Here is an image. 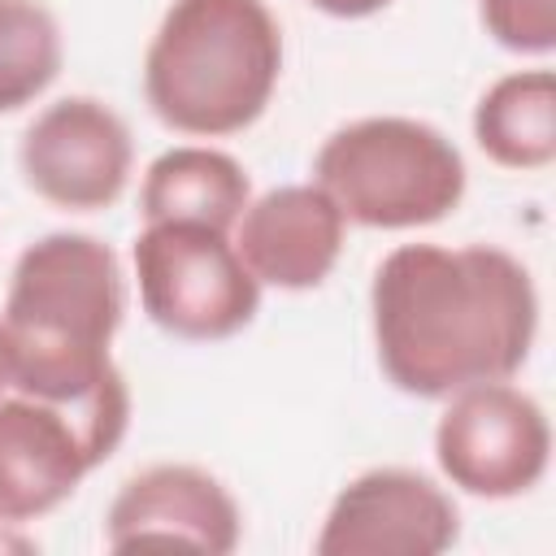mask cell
Returning a JSON list of instances; mask_svg holds the SVG:
<instances>
[{
    "label": "cell",
    "instance_id": "16",
    "mask_svg": "<svg viewBox=\"0 0 556 556\" xmlns=\"http://www.w3.org/2000/svg\"><path fill=\"white\" fill-rule=\"evenodd\" d=\"M317 13H326V17H339V22H361V17H374V13H382L391 0H308Z\"/></svg>",
    "mask_w": 556,
    "mask_h": 556
},
{
    "label": "cell",
    "instance_id": "12",
    "mask_svg": "<svg viewBox=\"0 0 556 556\" xmlns=\"http://www.w3.org/2000/svg\"><path fill=\"white\" fill-rule=\"evenodd\" d=\"M252 200L248 169L208 143L165 148L139 182V217L143 222H200L230 230Z\"/></svg>",
    "mask_w": 556,
    "mask_h": 556
},
{
    "label": "cell",
    "instance_id": "2",
    "mask_svg": "<svg viewBox=\"0 0 556 556\" xmlns=\"http://www.w3.org/2000/svg\"><path fill=\"white\" fill-rule=\"evenodd\" d=\"M126 317L117 252L87 230H52L13 261L0 308V356L9 387L39 400H83L113 365Z\"/></svg>",
    "mask_w": 556,
    "mask_h": 556
},
{
    "label": "cell",
    "instance_id": "3",
    "mask_svg": "<svg viewBox=\"0 0 556 556\" xmlns=\"http://www.w3.org/2000/svg\"><path fill=\"white\" fill-rule=\"evenodd\" d=\"M278 78L282 26L265 0H169L143 52L148 109L191 139H226L261 122Z\"/></svg>",
    "mask_w": 556,
    "mask_h": 556
},
{
    "label": "cell",
    "instance_id": "17",
    "mask_svg": "<svg viewBox=\"0 0 556 556\" xmlns=\"http://www.w3.org/2000/svg\"><path fill=\"white\" fill-rule=\"evenodd\" d=\"M4 387H9V374H4V356H0V395H4Z\"/></svg>",
    "mask_w": 556,
    "mask_h": 556
},
{
    "label": "cell",
    "instance_id": "1",
    "mask_svg": "<svg viewBox=\"0 0 556 556\" xmlns=\"http://www.w3.org/2000/svg\"><path fill=\"white\" fill-rule=\"evenodd\" d=\"M374 352L387 382L413 400H447L513 378L539 334L530 269L495 243H400L369 282Z\"/></svg>",
    "mask_w": 556,
    "mask_h": 556
},
{
    "label": "cell",
    "instance_id": "7",
    "mask_svg": "<svg viewBox=\"0 0 556 556\" xmlns=\"http://www.w3.org/2000/svg\"><path fill=\"white\" fill-rule=\"evenodd\" d=\"M434 460L443 478L473 500H517L547 473V413L508 378L465 387L447 395L434 421Z\"/></svg>",
    "mask_w": 556,
    "mask_h": 556
},
{
    "label": "cell",
    "instance_id": "13",
    "mask_svg": "<svg viewBox=\"0 0 556 556\" xmlns=\"http://www.w3.org/2000/svg\"><path fill=\"white\" fill-rule=\"evenodd\" d=\"M473 139L500 169H547L556 161V78L552 70H513L473 104Z\"/></svg>",
    "mask_w": 556,
    "mask_h": 556
},
{
    "label": "cell",
    "instance_id": "6",
    "mask_svg": "<svg viewBox=\"0 0 556 556\" xmlns=\"http://www.w3.org/2000/svg\"><path fill=\"white\" fill-rule=\"evenodd\" d=\"M130 261L148 321L174 339L217 343L248 330L261 313V282L235 252L230 230L143 222Z\"/></svg>",
    "mask_w": 556,
    "mask_h": 556
},
{
    "label": "cell",
    "instance_id": "9",
    "mask_svg": "<svg viewBox=\"0 0 556 556\" xmlns=\"http://www.w3.org/2000/svg\"><path fill=\"white\" fill-rule=\"evenodd\" d=\"M460 539L456 500L426 473L378 465L356 473L326 508L317 556H439Z\"/></svg>",
    "mask_w": 556,
    "mask_h": 556
},
{
    "label": "cell",
    "instance_id": "5",
    "mask_svg": "<svg viewBox=\"0 0 556 556\" xmlns=\"http://www.w3.org/2000/svg\"><path fill=\"white\" fill-rule=\"evenodd\" d=\"M130 426V387L109 374L83 400L0 395V521H35L61 508L104 465Z\"/></svg>",
    "mask_w": 556,
    "mask_h": 556
},
{
    "label": "cell",
    "instance_id": "8",
    "mask_svg": "<svg viewBox=\"0 0 556 556\" xmlns=\"http://www.w3.org/2000/svg\"><path fill=\"white\" fill-rule=\"evenodd\" d=\"M17 169L22 182L52 208L100 213L117 204L130 182V126L96 96H61L22 130Z\"/></svg>",
    "mask_w": 556,
    "mask_h": 556
},
{
    "label": "cell",
    "instance_id": "15",
    "mask_svg": "<svg viewBox=\"0 0 556 556\" xmlns=\"http://www.w3.org/2000/svg\"><path fill=\"white\" fill-rule=\"evenodd\" d=\"M482 30L517 56L556 52V0H478Z\"/></svg>",
    "mask_w": 556,
    "mask_h": 556
},
{
    "label": "cell",
    "instance_id": "14",
    "mask_svg": "<svg viewBox=\"0 0 556 556\" xmlns=\"http://www.w3.org/2000/svg\"><path fill=\"white\" fill-rule=\"evenodd\" d=\"M65 65L61 22L43 0H0V113L39 100Z\"/></svg>",
    "mask_w": 556,
    "mask_h": 556
},
{
    "label": "cell",
    "instance_id": "11",
    "mask_svg": "<svg viewBox=\"0 0 556 556\" xmlns=\"http://www.w3.org/2000/svg\"><path fill=\"white\" fill-rule=\"evenodd\" d=\"M348 217L317 182H287L256 200L235 222V252L261 287L313 291L343 256Z\"/></svg>",
    "mask_w": 556,
    "mask_h": 556
},
{
    "label": "cell",
    "instance_id": "4",
    "mask_svg": "<svg viewBox=\"0 0 556 556\" xmlns=\"http://www.w3.org/2000/svg\"><path fill=\"white\" fill-rule=\"evenodd\" d=\"M313 182L365 230L434 226L465 200L460 148L430 122L378 113L330 130L313 156Z\"/></svg>",
    "mask_w": 556,
    "mask_h": 556
},
{
    "label": "cell",
    "instance_id": "10",
    "mask_svg": "<svg viewBox=\"0 0 556 556\" xmlns=\"http://www.w3.org/2000/svg\"><path fill=\"white\" fill-rule=\"evenodd\" d=\"M239 539L243 513L226 482L182 460H161L130 473L104 513V543L113 552L191 547L208 556H230Z\"/></svg>",
    "mask_w": 556,
    "mask_h": 556
}]
</instances>
